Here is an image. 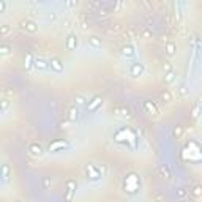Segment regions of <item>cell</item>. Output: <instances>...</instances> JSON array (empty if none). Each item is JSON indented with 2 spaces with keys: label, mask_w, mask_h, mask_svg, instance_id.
I'll return each mask as SVG.
<instances>
[{
  "label": "cell",
  "mask_w": 202,
  "mask_h": 202,
  "mask_svg": "<svg viewBox=\"0 0 202 202\" xmlns=\"http://www.w3.org/2000/svg\"><path fill=\"white\" fill-rule=\"evenodd\" d=\"M174 134L180 136V134H182V128H175V130H174Z\"/></svg>",
  "instance_id": "obj_25"
},
{
  "label": "cell",
  "mask_w": 202,
  "mask_h": 202,
  "mask_svg": "<svg viewBox=\"0 0 202 202\" xmlns=\"http://www.w3.org/2000/svg\"><path fill=\"white\" fill-rule=\"evenodd\" d=\"M199 111H200V104H197V106H196V109H194V114H193V117H197V115H199Z\"/></svg>",
  "instance_id": "obj_23"
},
{
  "label": "cell",
  "mask_w": 202,
  "mask_h": 202,
  "mask_svg": "<svg viewBox=\"0 0 202 202\" xmlns=\"http://www.w3.org/2000/svg\"><path fill=\"white\" fill-rule=\"evenodd\" d=\"M51 185V182H49V178H44V186L47 188V186H49Z\"/></svg>",
  "instance_id": "obj_28"
},
{
  "label": "cell",
  "mask_w": 202,
  "mask_h": 202,
  "mask_svg": "<svg viewBox=\"0 0 202 202\" xmlns=\"http://www.w3.org/2000/svg\"><path fill=\"white\" fill-rule=\"evenodd\" d=\"M101 103H103V100L100 98V96H93L92 101H88V104L85 106V109L88 111V112H93V111H96L101 106Z\"/></svg>",
  "instance_id": "obj_5"
},
{
  "label": "cell",
  "mask_w": 202,
  "mask_h": 202,
  "mask_svg": "<svg viewBox=\"0 0 202 202\" xmlns=\"http://www.w3.org/2000/svg\"><path fill=\"white\" fill-rule=\"evenodd\" d=\"M177 196H178L180 199H183V197L186 196V191L183 190V188H178V190H177Z\"/></svg>",
  "instance_id": "obj_20"
},
{
  "label": "cell",
  "mask_w": 202,
  "mask_h": 202,
  "mask_svg": "<svg viewBox=\"0 0 202 202\" xmlns=\"http://www.w3.org/2000/svg\"><path fill=\"white\" fill-rule=\"evenodd\" d=\"M145 71V68L142 63H139V62H136V63H133L130 66V74L133 76V78H139V76H142Z\"/></svg>",
  "instance_id": "obj_3"
},
{
  "label": "cell",
  "mask_w": 202,
  "mask_h": 202,
  "mask_svg": "<svg viewBox=\"0 0 202 202\" xmlns=\"http://www.w3.org/2000/svg\"><path fill=\"white\" fill-rule=\"evenodd\" d=\"M69 147V144L66 142V141H57V142H52L51 145H49V152H59V150H63V149H68Z\"/></svg>",
  "instance_id": "obj_6"
},
{
  "label": "cell",
  "mask_w": 202,
  "mask_h": 202,
  "mask_svg": "<svg viewBox=\"0 0 202 202\" xmlns=\"http://www.w3.org/2000/svg\"><path fill=\"white\" fill-rule=\"evenodd\" d=\"M49 66H51V69L54 73H57V74H60V73H63V63L59 60V59H51L49 60Z\"/></svg>",
  "instance_id": "obj_4"
},
{
  "label": "cell",
  "mask_w": 202,
  "mask_h": 202,
  "mask_svg": "<svg viewBox=\"0 0 202 202\" xmlns=\"http://www.w3.org/2000/svg\"><path fill=\"white\" fill-rule=\"evenodd\" d=\"M76 104H78V106H84V104H85V100L82 98L81 95H78V96H76Z\"/></svg>",
  "instance_id": "obj_19"
},
{
  "label": "cell",
  "mask_w": 202,
  "mask_h": 202,
  "mask_svg": "<svg viewBox=\"0 0 202 202\" xmlns=\"http://www.w3.org/2000/svg\"><path fill=\"white\" fill-rule=\"evenodd\" d=\"M8 30H10L8 27H6V25H3V27H2V35H6V33H8Z\"/></svg>",
  "instance_id": "obj_26"
},
{
  "label": "cell",
  "mask_w": 202,
  "mask_h": 202,
  "mask_svg": "<svg viewBox=\"0 0 202 202\" xmlns=\"http://www.w3.org/2000/svg\"><path fill=\"white\" fill-rule=\"evenodd\" d=\"M2 171H3V180H5V182H6V180H8V174H10V169H8V166H6V164H3V168H2Z\"/></svg>",
  "instance_id": "obj_16"
},
{
  "label": "cell",
  "mask_w": 202,
  "mask_h": 202,
  "mask_svg": "<svg viewBox=\"0 0 202 202\" xmlns=\"http://www.w3.org/2000/svg\"><path fill=\"white\" fill-rule=\"evenodd\" d=\"M2 54H8V46H2Z\"/></svg>",
  "instance_id": "obj_27"
},
{
  "label": "cell",
  "mask_w": 202,
  "mask_h": 202,
  "mask_svg": "<svg viewBox=\"0 0 202 202\" xmlns=\"http://www.w3.org/2000/svg\"><path fill=\"white\" fill-rule=\"evenodd\" d=\"M29 150L32 152V155H35V156H41V155H43V153H44L43 147H41L40 144H30Z\"/></svg>",
  "instance_id": "obj_9"
},
{
  "label": "cell",
  "mask_w": 202,
  "mask_h": 202,
  "mask_svg": "<svg viewBox=\"0 0 202 202\" xmlns=\"http://www.w3.org/2000/svg\"><path fill=\"white\" fill-rule=\"evenodd\" d=\"M144 107H145V111H147V112H150V114H153V115L156 114V107L153 106L150 101H145V103H144Z\"/></svg>",
  "instance_id": "obj_13"
},
{
  "label": "cell",
  "mask_w": 202,
  "mask_h": 202,
  "mask_svg": "<svg viewBox=\"0 0 202 202\" xmlns=\"http://www.w3.org/2000/svg\"><path fill=\"white\" fill-rule=\"evenodd\" d=\"M161 98H163L166 103H169V101H171V95H169V92H164V93L161 95Z\"/></svg>",
  "instance_id": "obj_22"
},
{
  "label": "cell",
  "mask_w": 202,
  "mask_h": 202,
  "mask_svg": "<svg viewBox=\"0 0 202 202\" xmlns=\"http://www.w3.org/2000/svg\"><path fill=\"white\" fill-rule=\"evenodd\" d=\"M66 188H68V194H66V197H68V199H71L73 193L76 191V183L73 182V180H68V182H66Z\"/></svg>",
  "instance_id": "obj_11"
},
{
  "label": "cell",
  "mask_w": 202,
  "mask_h": 202,
  "mask_svg": "<svg viewBox=\"0 0 202 202\" xmlns=\"http://www.w3.org/2000/svg\"><path fill=\"white\" fill-rule=\"evenodd\" d=\"M24 27H25V30H29L30 33H35L38 30V25H37V22H33V21H25Z\"/></svg>",
  "instance_id": "obj_10"
},
{
  "label": "cell",
  "mask_w": 202,
  "mask_h": 202,
  "mask_svg": "<svg viewBox=\"0 0 202 202\" xmlns=\"http://www.w3.org/2000/svg\"><path fill=\"white\" fill-rule=\"evenodd\" d=\"M122 54L127 55V57H133V55H134V47L133 46H125L122 49Z\"/></svg>",
  "instance_id": "obj_12"
},
{
  "label": "cell",
  "mask_w": 202,
  "mask_h": 202,
  "mask_svg": "<svg viewBox=\"0 0 202 202\" xmlns=\"http://www.w3.org/2000/svg\"><path fill=\"white\" fill-rule=\"evenodd\" d=\"M174 78H175V74H174L172 71H169L168 74H166V78H164V81L168 82V84H171V82L174 81Z\"/></svg>",
  "instance_id": "obj_17"
},
{
  "label": "cell",
  "mask_w": 202,
  "mask_h": 202,
  "mask_svg": "<svg viewBox=\"0 0 202 202\" xmlns=\"http://www.w3.org/2000/svg\"><path fill=\"white\" fill-rule=\"evenodd\" d=\"M200 193H202V188H200V186H196V188H194V194H196V196H199Z\"/></svg>",
  "instance_id": "obj_24"
},
{
  "label": "cell",
  "mask_w": 202,
  "mask_h": 202,
  "mask_svg": "<svg viewBox=\"0 0 202 202\" xmlns=\"http://www.w3.org/2000/svg\"><path fill=\"white\" fill-rule=\"evenodd\" d=\"M125 190H127L128 193H136L139 190V178H137V175L131 174V175L127 177V180H125Z\"/></svg>",
  "instance_id": "obj_1"
},
{
  "label": "cell",
  "mask_w": 202,
  "mask_h": 202,
  "mask_svg": "<svg viewBox=\"0 0 202 202\" xmlns=\"http://www.w3.org/2000/svg\"><path fill=\"white\" fill-rule=\"evenodd\" d=\"M76 47H78V38H76L74 35H69L68 40H66V49L68 51H74Z\"/></svg>",
  "instance_id": "obj_8"
},
{
  "label": "cell",
  "mask_w": 202,
  "mask_h": 202,
  "mask_svg": "<svg viewBox=\"0 0 202 202\" xmlns=\"http://www.w3.org/2000/svg\"><path fill=\"white\" fill-rule=\"evenodd\" d=\"M88 43L92 44L95 49H100V47H101V41L96 38V37H90V38H88Z\"/></svg>",
  "instance_id": "obj_14"
},
{
  "label": "cell",
  "mask_w": 202,
  "mask_h": 202,
  "mask_svg": "<svg viewBox=\"0 0 202 202\" xmlns=\"http://www.w3.org/2000/svg\"><path fill=\"white\" fill-rule=\"evenodd\" d=\"M69 120H78V111L76 109L69 111Z\"/></svg>",
  "instance_id": "obj_18"
},
{
  "label": "cell",
  "mask_w": 202,
  "mask_h": 202,
  "mask_svg": "<svg viewBox=\"0 0 202 202\" xmlns=\"http://www.w3.org/2000/svg\"><path fill=\"white\" fill-rule=\"evenodd\" d=\"M33 65L37 69H41V71H46V69H49V62H46L43 59H33Z\"/></svg>",
  "instance_id": "obj_7"
},
{
  "label": "cell",
  "mask_w": 202,
  "mask_h": 202,
  "mask_svg": "<svg viewBox=\"0 0 202 202\" xmlns=\"http://www.w3.org/2000/svg\"><path fill=\"white\" fill-rule=\"evenodd\" d=\"M3 10H5V3L2 2V3H0V11H3Z\"/></svg>",
  "instance_id": "obj_29"
},
{
  "label": "cell",
  "mask_w": 202,
  "mask_h": 202,
  "mask_svg": "<svg viewBox=\"0 0 202 202\" xmlns=\"http://www.w3.org/2000/svg\"><path fill=\"white\" fill-rule=\"evenodd\" d=\"M175 49L177 47H175L174 43H168V46H166V52H168V55H174L175 54Z\"/></svg>",
  "instance_id": "obj_15"
},
{
  "label": "cell",
  "mask_w": 202,
  "mask_h": 202,
  "mask_svg": "<svg viewBox=\"0 0 202 202\" xmlns=\"http://www.w3.org/2000/svg\"><path fill=\"white\" fill-rule=\"evenodd\" d=\"M85 174H87V178L88 180H100L101 178V172H100V169L98 168H95V166H92V164H88L87 166V169H85Z\"/></svg>",
  "instance_id": "obj_2"
},
{
  "label": "cell",
  "mask_w": 202,
  "mask_h": 202,
  "mask_svg": "<svg viewBox=\"0 0 202 202\" xmlns=\"http://www.w3.org/2000/svg\"><path fill=\"white\" fill-rule=\"evenodd\" d=\"M32 62H33V60H32V55L29 54V55H27V62H25V68H30V66L33 65Z\"/></svg>",
  "instance_id": "obj_21"
}]
</instances>
